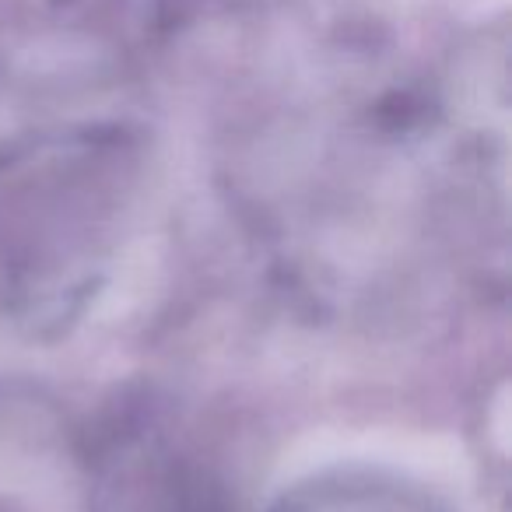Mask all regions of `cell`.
<instances>
[{"mask_svg":"<svg viewBox=\"0 0 512 512\" xmlns=\"http://www.w3.org/2000/svg\"><path fill=\"white\" fill-rule=\"evenodd\" d=\"M267 512H449L421 484L390 470L337 467L292 484Z\"/></svg>","mask_w":512,"mask_h":512,"instance_id":"obj_1","label":"cell"}]
</instances>
